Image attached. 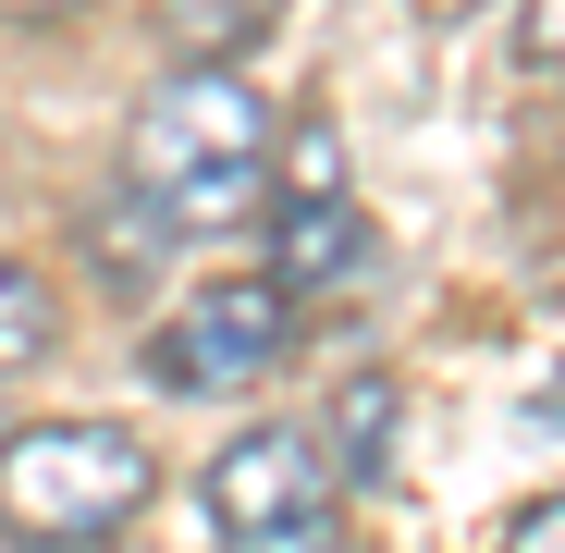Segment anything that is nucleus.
I'll return each instance as SVG.
<instances>
[{"label": "nucleus", "mask_w": 565, "mask_h": 553, "mask_svg": "<svg viewBox=\"0 0 565 553\" xmlns=\"http://www.w3.org/2000/svg\"><path fill=\"white\" fill-rule=\"evenodd\" d=\"M160 455L111 418H25L0 430V541L25 553H99L148 517Z\"/></svg>", "instance_id": "1"}, {"label": "nucleus", "mask_w": 565, "mask_h": 553, "mask_svg": "<svg viewBox=\"0 0 565 553\" xmlns=\"http://www.w3.org/2000/svg\"><path fill=\"white\" fill-rule=\"evenodd\" d=\"M198 492H210V541L222 553H344V480L320 468V443L282 430V418L234 430Z\"/></svg>", "instance_id": "2"}, {"label": "nucleus", "mask_w": 565, "mask_h": 553, "mask_svg": "<svg viewBox=\"0 0 565 553\" xmlns=\"http://www.w3.org/2000/svg\"><path fill=\"white\" fill-rule=\"evenodd\" d=\"M222 160H270V111H258V86L234 62H184L160 74L136 124H124V198H160V184L184 172H222Z\"/></svg>", "instance_id": "3"}, {"label": "nucleus", "mask_w": 565, "mask_h": 553, "mask_svg": "<svg viewBox=\"0 0 565 553\" xmlns=\"http://www.w3.org/2000/svg\"><path fill=\"white\" fill-rule=\"evenodd\" d=\"M296 344V296H270V284H198L160 332H148V382H172V394H234V382H258V369Z\"/></svg>", "instance_id": "4"}, {"label": "nucleus", "mask_w": 565, "mask_h": 553, "mask_svg": "<svg viewBox=\"0 0 565 553\" xmlns=\"http://www.w3.org/2000/svg\"><path fill=\"white\" fill-rule=\"evenodd\" d=\"M356 258H369V210L332 184V198L270 210V270H258V284H270V296H320V284H344Z\"/></svg>", "instance_id": "5"}, {"label": "nucleus", "mask_w": 565, "mask_h": 553, "mask_svg": "<svg viewBox=\"0 0 565 553\" xmlns=\"http://www.w3.org/2000/svg\"><path fill=\"white\" fill-rule=\"evenodd\" d=\"M394 443H406V394L382 382V369H356V382L332 394V455H320V468L344 492H382L394 480Z\"/></svg>", "instance_id": "6"}, {"label": "nucleus", "mask_w": 565, "mask_h": 553, "mask_svg": "<svg viewBox=\"0 0 565 553\" xmlns=\"http://www.w3.org/2000/svg\"><path fill=\"white\" fill-rule=\"evenodd\" d=\"M148 222H160V234H246V222H270V160H222V172L160 184Z\"/></svg>", "instance_id": "7"}, {"label": "nucleus", "mask_w": 565, "mask_h": 553, "mask_svg": "<svg viewBox=\"0 0 565 553\" xmlns=\"http://www.w3.org/2000/svg\"><path fill=\"white\" fill-rule=\"evenodd\" d=\"M50 357H62V296H50V270L0 258V394H13V382H38Z\"/></svg>", "instance_id": "8"}, {"label": "nucleus", "mask_w": 565, "mask_h": 553, "mask_svg": "<svg viewBox=\"0 0 565 553\" xmlns=\"http://www.w3.org/2000/svg\"><path fill=\"white\" fill-rule=\"evenodd\" d=\"M270 13H282V0H160V25H172L184 62H234V50H258Z\"/></svg>", "instance_id": "9"}, {"label": "nucleus", "mask_w": 565, "mask_h": 553, "mask_svg": "<svg viewBox=\"0 0 565 553\" xmlns=\"http://www.w3.org/2000/svg\"><path fill=\"white\" fill-rule=\"evenodd\" d=\"M516 50H529V74H565V0H529V13H516Z\"/></svg>", "instance_id": "10"}, {"label": "nucleus", "mask_w": 565, "mask_h": 553, "mask_svg": "<svg viewBox=\"0 0 565 553\" xmlns=\"http://www.w3.org/2000/svg\"><path fill=\"white\" fill-rule=\"evenodd\" d=\"M504 553H565V492H541V504H516V529H504Z\"/></svg>", "instance_id": "11"}, {"label": "nucleus", "mask_w": 565, "mask_h": 553, "mask_svg": "<svg viewBox=\"0 0 565 553\" xmlns=\"http://www.w3.org/2000/svg\"><path fill=\"white\" fill-rule=\"evenodd\" d=\"M13 25H62V13H86V0H0Z\"/></svg>", "instance_id": "12"}, {"label": "nucleus", "mask_w": 565, "mask_h": 553, "mask_svg": "<svg viewBox=\"0 0 565 553\" xmlns=\"http://www.w3.org/2000/svg\"><path fill=\"white\" fill-rule=\"evenodd\" d=\"M541 418H565V357H553V382H541Z\"/></svg>", "instance_id": "13"}]
</instances>
